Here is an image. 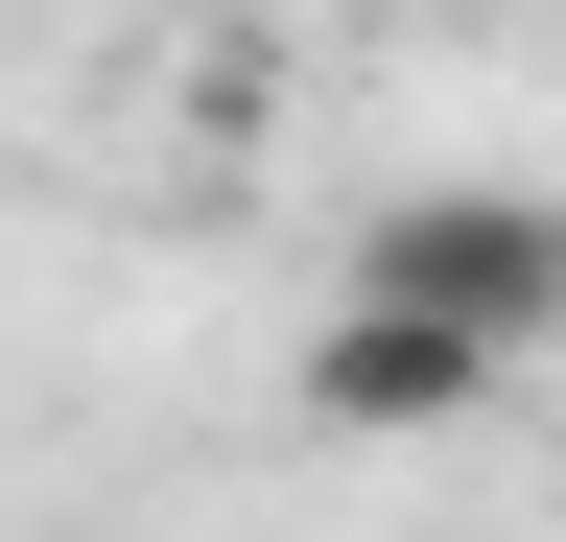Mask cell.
<instances>
[{"label": "cell", "instance_id": "1", "mask_svg": "<svg viewBox=\"0 0 566 542\" xmlns=\"http://www.w3.org/2000/svg\"><path fill=\"white\" fill-rule=\"evenodd\" d=\"M331 307H424V330H472V354H543L566 330V213L543 189H378L331 259Z\"/></svg>", "mask_w": 566, "mask_h": 542}, {"label": "cell", "instance_id": "2", "mask_svg": "<svg viewBox=\"0 0 566 542\" xmlns=\"http://www.w3.org/2000/svg\"><path fill=\"white\" fill-rule=\"evenodd\" d=\"M520 401V354H472V330H424V307H331L307 354H283V425H331V448H449Z\"/></svg>", "mask_w": 566, "mask_h": 542}]
</instances>
